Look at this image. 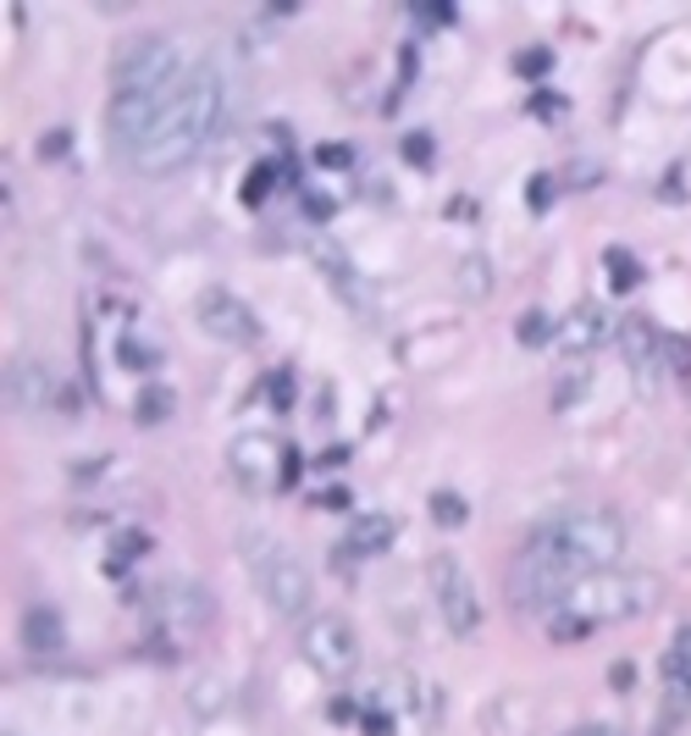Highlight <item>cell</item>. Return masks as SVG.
<instances>
[{
  "mask_svg": "<svg viewBox=\"0 0 691 736\" xmlns=\"http://www.w3.org/2000/svg\"><path fill=\"white\" fill-rule=\"evenodd\" d=\"M609 681H615V687H631V681H636V670H631V660H615V670H609Z\"/></svg>",
  "mask_w": 691,
  "mask_h": 736,
  "instance_id": "cb8c5ba5",
  "label": "cell"
},
{
  "mask_svg": "<svg viewBox=\"0 0 691 736\" xmlns=\"http://www.w3.org/2000/svg\"><path fill=\"white\" fill-rule=\"evenodd\" d=\"M122 349H128V360H133V366H150V360H155V344H139V339H128Z\"/></svg>",
  "mask_w": 691,
  "mask_h": 736,
  "instance_id": "603a6c76",
  "label": "cell"
},
{
  "mask_svg": "<svg viewBox=\"0 0 691 736\" xmlns=\"http://www.w3.org/2000/svg\"><path fill=\"white\" fill-rule=\"evenodd\" d=\"M238 554H243V565H249L254 587H261V598H266L277 615H288V620H305V615H310L315 577H310V565H305L277 532L249 526V532L238 537Z\"/></svg>",
  "mask_w": 691,
  "mask_h": 736,
  "instance_id": "5b68a950",
  "label": "cell"
},
{
  "mask_svg": "<svg viewBox=\"0 0 691 736\" xmlns=\"http://www.w3.org/2000/svg\"><path fill=\"white\" fill-rule=\"evenodd\" d=\"M658 604V577L653 570H626V565H609V570H592V577H581L548 620V637L570 642V637H586L592 626L603 620H631L642 609Z\"/></svg>",
  "mask_w": 691,
  "mask_h": 736,
  "instance_id": "3957f363",
  "label": "cell"
},
{
  "mask_svg": "<svg viewBox=\"0 0 691 736\" xmlns=\"http://www.w3.org/2000/svg\"><path fill=\"white\" fill-rule=\"evenodd\" d=\"M299 653H305V665L321 670V676H349L360 665V637H355L349 615L310 609L299 620Z\"/></svg>",
  "mask_w": 691,
  "mask_h": 736,
  "instance_id": "8992f818",
  "label": "cell"
},
{
  "mask_svg": "<svg viewBox=\"0 0 691 736\" xmlns=\"http://www.w3.org/2000/svg\"><path fill=\"white\" fill-rule=\"evenodd\" d=\"M514 333H521V344H548L553 339V316L543 310V305H532V310H521V321H514Z\"/></svg>",
  "mask_w": 691,
  "mask_h": 736,
  "instance_id": "e0dca14e",
  "label": "cell"
},
{
  "mask_svg": "<svg viewBox=\"0 0 691 736\" xmlns=\"http://www.w3.org/2000/svg\"><path fill=\"white\" fill-rule=\"evenodd\" d=\"M465 510H470V504H465L460 494H449V487H438V494H431V515H438L443 526H460V521H465Z\"/></svg>",
  "mask_w": 691,
  "mask_h": 736,
  "instance_id": "d6986e66",
  "label": "cell"
},
{
  "mask_svg": "<svg viewBox=\"0 0 691 736\" xmlns=\"http://www.w3.org/2000/svg\"><path fill=\"white\" fill-rule=\"evenodd\" d=\"M194 316H200V327H205V333H216V339H254V310L233 294V288H205L200 299H194Z\"/></svg>",
  "mask_w": 691,
  "mask_h": 736,
  "instance_id": "8fae6325",
  "label": "cell"
},
{
  "mask_svg": "<svg viewBox=\"0 0 691 736\" xmlns=\"http://www.w3.org/2000/svg\"><path fill=\"white\" fill-rule=\"evenodd\" d=\"M7 399L23 404V411H34V404L56 399V382H50V371L39 360H17V366H7Z\"/></svg>",
  "mask_w": 691,
  "mask_h": 736,
  "instance_id": "4fadbf2b",
  "label": "cell"
},
{
  "mask_svg": "<svg viewBox=\"0 0 691 736\" xmlns=\"http://www.w3.org/2000/svg\"><path fill=\"white\" fill-rule=\"evenodd\" d=\"M227 465H233V476L249 487V494H266V487H277L294 471V454L272 432H238L227 443Z\"/></svg>",
  "mask_w": 691,
  "mask_h": 736,
  "instance_id": "ba28073f",
  "label": "cell"
},
{
  "mask_svg": "<svg viewBox=\"0 0 691 736\" xmlns=\"http://www.w3.org/2000/svg\"><path fill=\"white\" fill-rule=\"evenodd\" d=\"M388 543H393V521H388V515H360V521L349 526V548H360V554L388 548Z\"/></svg>",
  "mask_w": 691,
  "mask_h": 736,
  "instance_id": "5bb4252c",
  "label": "cell"
},
{
  "mask_svg": "<svg viewBox=\"0 0 691 736\" xmlns=\"http://www.w3.org/2000/svg\"><path fill=\"white\" fill-rule=\"evenodd\" d=\"M592 388V360H570V371L553 377V404H575Z\"/></svg>",
  "mask_w": 691,
  "mask_h": 736,
  "instance_id": "9a60e30c",
  "label": "cell"
},
{
  "mask_svg": "<svg viewBox=\"0 0 691 736\" xmlns=\"http://www.w3.org/2000/svg\"><path fill=\"white\" fill-rule=\"evenodd\" d=\"M426 582H431V598H438L449 631L470 637V631L481 626V593H476V582H470V570H465L449 548H438V554L426 559Z\"/></svg>",
  "mask_w": 691,
  "mask_h": 736,
  "instance_id": "52a82bcc",
  "label": "cell"
},
{
  "mask_svg": "<svg viewBox=\"0 0 691 736\" xmlns=\"http://www.w3.org/2000/svg\"><path fill=\"white\" fill-rule=\"evenodd\" d=\"M564 736H626L615 720H581V725H570Z\"/></svg>",
  "mask_w": 691,
  "mask_h": 736,
  "instance_id": "44dd1931",
  "label": "cell"
},
{
  "mask_svg": "<svg viewBox=\"0 0 691 736\" xmlns=\"http://www.w3.org/2000/svg\"><path fill=\"white\" fill-rule=\"evenodd\" d=\"M609 266H615V283H631L636 277V256H626V250H609Z\"/></svg>",
  "mask_w": 691,
  "mask_h": 736,
  "instance_id": "7402d4cb",
  "label": "cell"
},
{
  "mask_svg": "<svg viewBox=\"0 0 691 736\" xmlns=\"http://www.w3.org/2000/svg\"><path fill=\"white\" fill-rule=\"evenodd\" d=\"M603 339H609V310H603V305H575L564 316V327H559V344L575 360H586V349H597Z\"/></svg>",
  "mask_w": 691,
  "mask_h": 736,
  "instance_id": "7c38bea8",
  "label": "cell"
},
{
  "mask_svg": "<svg viewBox=\"0 0 691 736\" xmlns=\"http://www.w3.org/2000/svg\"><path fill=\"white\" fill-rule=\"evenodd\" d=\"M183 56L171 45V34L160 28H144V34H128L122 50H117V67H111V139L122 155L139 150V139L150 133L155 111L166 106L171 84L183 78Z\"/></svg>",
  "mask_w": 691,
  "mask_h": 736,
  "instance_id": "7a4b0ae2",
  "label": "cell"
},
{
  "mask_svg": "<svg viewBox=\"0 0 691 736\" xmlns=\"http://www.w3.org/2000/svg\"><path fill=\"white\" fill-rule=\"evenodd\" d=\"M150 609L160 626L171 631H200L211 620V593L194 582V577H166L155 593H150Z\"/></svg>",
  "mask_w": 691,
  "mask_h": 736,
  "instance_id": "9c48e42d",
  "label": "cell"
},
{
  "mask_svg": "<svg viewBox=\"0 0 691 736\" xmlns=\"http://www.w3.org/2000/svg\"><path fill=\"white\" fill-rule=\"evenodd\" d=\"M222 117H227V78H222V67L216 61H189L183 78L171 84L166 106L155 111L150 133L139 139V150L128 161L144 178H171L216 139Z\"/></svg>",
  "mask_w": 691,
  "mask_h": 736,
  "instance_id": "6da1fadb",
  "label": "cell"
},
{
  "mask_svg": "<svg viewBox=\"0 0 691 736\" xmlns=\"http://www.w3.org/2000/svg\"><path fill=\"white\" fill-rule=\"evenodd\" d=\"M23 637H28L34 648H56V642H61V615H50V609H28Z\"/></svg>",
  "mask_w": 691,
  "mask_h": 736,
  "instance_id": "2e32d148",
  "label": "cell"
},
{
  "mask_svg": "<svg viewBox=\"0 0 691 736\" xmlns=\"http://www.w3.org/2000/svg\"><path fill=\"white\" fill-rule=\"evenodd\" d=\"M526 548H537L548 559H564L570 570L592 577V570L620 565V554H626V515L609 510V504H564V510L543 515L526 532Z\"/></svg>",
  "mask_w": 691,
  "mask_h": 736,
  "instance_id": "277c9868",
  "label": "cell"
},
{
  "mask_svg": "<svg viewBox=\"0 0 691 736\" xmlns=\"http://www.w3.org/2000/svg\"><path fill=\"white\" fill-rule=\"evenodd\" d=\"M133 416H139V422H160V416H171V388H160V382L139 388V404H133Z\"/></svg>",
  "mask_w": 691,
  "mask_h": 736,
  "instance_id": "ac0fdd59",
  "label": "cell"
},
{
  "mask_svg": "<svg viewBox=\"0 0 691 736\" xmlns=\"http://www.w3.org/2000/svg\"><path fill=\"white\" fill-rule=\"evenodd\" d=\"M521 67H526V72H532V67H548V50H526V56H521Z\"/></svg>",
  "mask_w": 691,
  "mask_h": 736,
  "instance_id": "d4e9b609",
  "label": "cell"
},
{
  "mask_svg": "<svg viewBox=\"0 0 691 736\" xmlns=\"http://www.w3.org/2000/svg\"><path fill=\"white\" fill-rule=\"evenodd\" d=\"M691 709V620L675 626L669 648H664V703H658V731L680 725Z\"/></svg>",
  "mask_w": 691,
  "mask_h": 736,
  "instance_id": "30bf717a",
  "label": "cell"
},
{
  "mask_svg": "<svg viewBox=\"0 0 691 736\" xmlns=\"http://www.w3.org/2000/svg\"><path fill=\"white\" fill-rule=\"evenodd\" d=\"M460 283H465V288H487V261H481V256H465V261H460Z\"/></svg>",
  "mask_w": 691,
  "mask_h": 736,
  "instance_id": "ffe728a7",
  "label": "cell"
}]
</instances>
